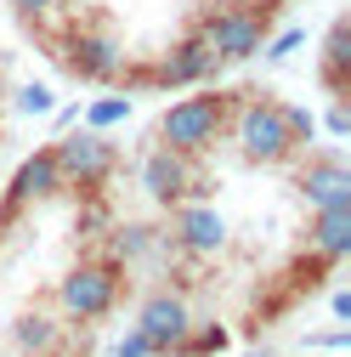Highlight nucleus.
<instances>
[{"instance_id": "f257e3e1", "label": "nucleus", "mask_w": 351, "mask_h": 357, "mask_svg": "<svg viewBox=\"0 0 351 357\" xmlns=\"http://www.w3.org/2000/svg\"><path fill=\"white\" fill-rule=\"evenodd\" d=\"M227 125V97L221 91H204V97H182L164 119H159V148H176V153H204Z\"/></svg>"}, {"instance_id": "f03ea898", "label": "nucleus", "mask_w": 351, "mask_h": 357, "mask_svg": "<svg viewBox=\"0 0 351 357\" xmlns=\"http://www.w3.org/2000/svg\"><path fill=\"white\" fill-rule=\"evenodd\" d=\"M267 17H272L267 6H221V12L198 17V34L215 52V63H249L267 46Z\"/></svg>"}, {"instance_id": "7ed1b4c3", "label": "nucleus", "mask_w": 351, "mask_h": 357, "mask_svg": "<svg viewBox=\"0 0 351 357\" xmlns=\"http://www.w3.org/2000/svg\"><path fill=\"white\" fill-rule=\"evenodd\" d=\"M119 289H125V278H119L114 261H85L57 284V306H63L68 324H97L119 306Z\"/></svg>"}, {"instance_id": "20e7f679", "label": "nucleus", "mask_w": 351, "mask_h": 357, "mask_svg": "<svg viewBox=\"0 0 351 357\" xmlns=\"http://www.w3.org/2000/svg\"><path fill=\"white\" fill-rule=\"evenodd\" d=\"M233 142L244 148V159L255 165H283L295 153L289 142V125H283V102H267V97H249L233 119Z\"/></svg>"}, {"instance_id": "39448f33", "label": "nucleus", "mask_w": 351, "mask_h": 357, "mask_svg": "<svg viewBox=\"0 0 351 357\" xmlns=\"http://www.w3.org/2000/svg\"><path fill=\"white\" fill-rule=\"evenodd\" d=\"M52 159H57L63 188L97 193V182H108V170H114V142L102 137V130H74V137L52 142Z\"/></svg>"}, {"instance_id": "423d86ee", "label": "nucleus", "mask_w": 351, "mask_h": 357, "mask_svg": "<svg viewBox=\"0 0 351 357\" xmlns=\"http://www.w3.org/2000/svg\"><path fill=\"white\" fill-rule=\"evenodd\" d=\"M63 63H68L74 79H91V85H108V79L125 74V52L108 29H74L63 40Z\"/></svg>"}, {"instance_id": "0eeeda50", "label": "nucleus", "mask_w": 351, "mask_h": 357, "mask_svg": "<svg viewBox=\"0 0 351 357\" xmlns=\"http://www.w3.org/2000/svg\"><path fill=\"white\" fill-rule=\"evenodd\" d=\"M136 329L148 335L153 357H170L176 346L187 340V329H193V318H187V301H182V295H170V289L148 295V306H142V318H136Z\"/></svg>"}, {"instance_id": "6e6552de", "label": "nucleus", "mask_w": 351, "mask_h": 357, "mask_svg": "<svg viewBox=\"0 0 351 357\" xmlns=\"http://www.w3.org/2000/svg\"><path fill=\"white\" fill-rule=\"evenodd\" d=\"M63 188V176H57V159H52V148H40L34 159H23L17 165V176H12V188H6V204H0V227L23 210V204H34V199H52Z\"/></svg>"}, {"instance_id": "1a4fd4ad", "label": "nucleus", "mask_w": 351, "mask_h": 357, "mask_svg": "<svg viewBox=\"0 0 351 357\" xmlns=\"http://www.w3.org/2000/svg\"><path fill=\"white\" fill-rule=\"evenodd\" d=\"M142 188H148L159 204H176V199L198 193V176H193L187 153H176V148H153V153L142 159Z\"/></svg>"}, {"instance_id": "9d476101", "label": "nucleus", "mask_w": 351, "mask_h": 357, "mask_svg": "<svg viewBox=\"0 0 351 357\" xmlns=\"http://www.w3.org/2000/svg\"><path fill=\"white\" fill-rule=\"evenodd\" d=\"M215 68H221V63H215V52L204 46V34L193 29L187 40H176L170 57L159 63V85H204Z\"/></svg>"}, {"instance_id": "9b49d317", "label": "nucleus", "mask_w": 351, "mask_h": 357, "mask_svg": "<svg viewBox=\"0 0 351 357\" xmlns=\"http://www.w3.org/2000/svg\"><path fill=\"white\" fill-rule=\"evenodd\" d=\"M300 193H306V204L312 210H329V204H351V170L340 165V159H312L300 170V182H295Z\"/></svg>"}, {"instance_id": "f8f14e48", "label": "nucleus", "mask_w": 351, "mask_h": 357, "mask_svg": "<svg viewBox=\"0 0 351 357\" xmlns=\"http://www.w3.org/2000/svg\"><path fill=\"white\" fill-rule=\"evenodd\" d=\"M176 244L193 250V255H215L227 244V221L215 215L210 204H182L176 210Z\"/></svg>"}, {"instance_id": "ddd939ff", "label": "nucleus", "mask_w": 351, "mask_h": 357, "mask_svg": "<svg viewBox=\"0 0 351 357\" xmlns=\"http://www.w3.org/2000/svg\"><path fill=\"white\" fill-rule=\"evenodd\" d=\"M306 244L318 250V261H345V255H351V204L318 210L312 227H306Z\"/></svg>"}, {"instance_id": "4468645a", "label": "nucleus", "mask_w": 351, "mask_h": 357, "mask_svg": "<svg viewBox=\"0 0 351 357\" xmlns=\"http://www.w3.org/2000/svg\"><path fill=\"white\" fill-rule=\"evenodd\" d=\"M323 85L334 97H345L351 85V17H334L329 23V40H323Z\"/></svg>"}, {"instance_id": "2eb2a0df", "label": "nucleus", "mask_w": 351, "mask_h": 357, "mask_svg": "<svg viewBox=\"0 0 351 357\" xmlns=\"http://www.w3.org/2000/svg\"><path fill=\"white\" fill-rule=\"evenodd\" d=\"M57 335H63V324L46 318V312H23L17 318V351H29V357H46L57 346Z\"/></svg>"}, {"instance_id": "dca6fc26", "label": "nucleus", "mask_w": 351, "mask_h": 357, "mask_svg": "<svg viewBox=\"0 0 351 357\" xmlns=\"http://www.w3.org/2000/svg\"><path fill=\"white\" fill-rule=\"evenodd\" d=\"M227 340H233V335H227L221 324H204L198 335L187 329V340L176 346V357H215V351H227Z\"/></svg>"}, {"instance_id": "f3484780", "label": "nucleus", "mask_w": 351, "mask_h": 357, "mask_svg": "<svg viewBox=\"0 0 351 357\" xmlns=\"http://www.w3.org/2000/svg\"><path fill=\"white\" fill-rule=\"evenodd\" d=\"M119 119H130V97H102V102L85 108V130H108Z\"/></svg>"}, {"instance_id": "a211bd4d", "label": "nucleus", "mask_w": 351, "mask_h": 357, "mask_svg": "<svg viewBox=\"0 0 351 357\" xmlns=\"http://www.w3.org/2000/svg\"><path fill=\"white\" fill-rule=\"evenodd\" d=\"M12 12H17L29 29H46L52 17H63V12H68V0H12Z\"/></svg>"}, {"instance_id": "6ab92c4d", "label": "nucleus", "mask_w": 351, "mask_h": 357, "mask_svg": "<svg viewBox=\"0 0 351 357\" xmlns=\"http://www.w3.org/2000/svg\"><path fill=\"white\" fill-rule=\"evenodd\" d=\"M283 125H289V142H295V148H306V142L318 137V114H312V108H289V102H283Z\"/></svg>"}, {"instance_id": "aec40b11", "label": "nucleus", "mask_w": 351, "mask_h": 357, "mask_svg": "<svg viewBox=\"0 0 351 357\" xmlns=\"http://www.w3.org/2000/svg\"><path fill=\"white\" fill-rule=\"evenodd\" d=\"M17 114H29V119H46V114H57V97L46 91V85H23V91H17Z\"/></svg>"}, {"instance_id": "412c9836", "label": "nucleus", "mask_w": 351, "mask_h": 357, "mask_svg": "<svg viewBox=\"0 0 351 357\" xmlns=\"http://www.w3.org/2000/svg\"><path fill=\"white\" fill-rule=\"evenodd\" d=\"M148 250V227H119V238H114V255L125 261V255H142Z\"/></svg>"}, {"instance_id": "4be33fe9", "label": "nucleus", "mask_w": 351, "mask_h": 357, "mask_svg": "<svg viewBox=\"0 0 351 357\" xmlns=\"http://www.w3.org/2000/svg\"><path fill=\"white\" fill-rule=\"evenodd\" d=\"M114 357H153V346H148V335H142V329H130V335L114 346Z\"/></svg>"}, {"instance_id": "5701e85b", "label": "nucleus", "mask_w": 351, "mask_h": 357, "mask_svg": "<svg viewBox=\"0 0 351 357\" xmlns=\"http://www.w3.org/2000/svg\"><path fill=\"white\" fill-rule=\"evenodd\" d=\"M295 46H300V29H289V34H278L272 46H260V52H267V57H289Z\"/></svg>"}, {"instance_id": "b1692460", "label": "nucleus", "mask_w": 351, "mask_h": 357, "mask_svg": "<svg viewBox=\"0 0 351 357\" xmlns=\"http://www.w3.org/2000/svg\"><path fill=\"white\" fill-rule=\"evenodd\" d=\"M329 130H334V137H351V114H345L340 97H334V108H329Z\"/></svg>"}, {"instance_id": "393cba45", "label": "nucleus", "mask_w": 351, "mask_h": 357, "mask_svg": "<svg viewBox=\"0 0 351 357\" xmlns=\"http://www.w3.org/2000/svg\"><path fill=\"white\" fill-rule=\"evenodd\" d=\"M0 102H6V79H0Z\"/></svg>"}]
</instances>
